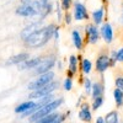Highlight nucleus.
<instances>
[{"instance_id": "nucleus-1", "label": "nucleus", "mask_w": 123, "mask_h": 123, "mask_svg": "<svg viewBox=\"0 0 123 123\" xmlns=\"http://www.w3.org/2000/svg\"><path fill=\"white\" fill-rule=\"evenodd\" d=\"M57 26H58L57 22H49V24L43 25L35 33L31 35L26 41H24L22 42L24 47L27 49H42V48H44L53 39V33H54V30Z\"/></svg>"}, {"instance_id": "nucleus-4", "label": "nucleus", "mask_w": 123, "mask_h": 123, "mask_svg": "<svg viewBox=\"0 0 123 123\" xmlns=\"http://www.w3.org/2000/svg\"><path fill=\"white\" fill-rule=\"evenodd\" d=\"M53 80H55V71L54 70H50V71H48V73H44V74H41L38 76H35L26 85V89L28 91H33V90H37L39 87L46 86L47 84L52 83Z\"/></svg>"}, {"instance_id": "nucleus-38", "label": "nucleus", "mask_w": 123, "mask_h": 123, "mask_svg": "<svg viewBox=\"0 0 123 123\" xmlns=\"http://www.w3.org/2000/svg\"><path fill=\"white\" fill-rule=\"evenodd\" d=\"M122 123H123V122H122Z\"/></svg>"}, {"instance_id": "nucleus-3", "label": "nucleus", "mask_w": 123, "mask_h": 123, "mask_svg": "<svg viewBox=\"0 0 123 123\" xmlns=\"http://www.w3.org/2000/svg\"><path fill=\"white\" fill-rule=\"evenodd\" d=\"M57 54L55 53H49V54H44L42 62L38 64L37 68H35L32 71H31V75L32 76H38L41 74L48 73V71L53 70L57 65Z\"/></svg>"}, {"instance_id": "nucleus-28", "label": "nucleus", "mask_w": 123, "mask_h": 123, "mask_svg": "<svg viewBox=\"0 0 123 123\" xmlns=\"http://www.w3.org/2000/svg\"><path fill=\"white\" fill-rule=\"evenodd\" d=\"M74 22V17H73V14H71V11H65L64 14V18H63V25L69 27L71 26V24Z\"/></svg>"}, {"instance_id": "nucleus-18", "label": "nucleus", "mask_w": 123, "mask_h": 123, "mask_svg": "<svg viewBox=\"0 0 123 123\" xmlns=\"http://www.w3.org/2000/svg\"><path fill=\"white\" fill-rule=\"evenodd\" d=\"M35 106H36V100H27V101H24V102H21L20 105H17L15 108H14V112L16 115H24V113H26L27 111H31L32 108H35Z\"/></svg>"}, {"instance_id": "nucleus-29", "label": "nucleus", "mask_w": 123, "mask_h": 123, "mask_svg": "<svg viewBox=\"0 0 123 123\" xmlns=\"http://www.w3.org/2000/svg\"><path fill=\"white\" fill-rule=\"evenodd\" d=\"M110 63H111V68H115L116 64L118 63V60H117V49H111L110 52Z\"/></svg>"}, {"instance_id": "nucleus-30", "label": "nucleus", "mask_w": 123, "mask_h": 123, "mask_svg": "<svg viewBox=\"0 0 123 123\" xmlns=\"http://www.w3.org/2000/svg\"><path fill=\"white\" fill-rule=\"evenodd\" d=\"M59 3H60V5H62L64 11H70L71 7H73L74 0H59Z\"/></svg>"}, {"instance_id": "nucleus-19", "label": "nucleus", "mask_w": 123, "mask_h": 123, "mask_svg": "<svg viewBox=\"0 0 123 123\" xmlns=\"http://www.w3.org/2000/svg\"><path fill=\"white\" fill-rule=\"evenodd\" d=\"M79 69H80V73L83 74V75H86V76H89V75L92 73V70H94L95 68H94V63L91 62V59L83 57V58L80 59Z\"/></svg>"}, {"instance_id": "nucleus-35", "label": "nucleus", "mask_w": 123, "mask_h": 123, "mask_svg": "<svg viewBox=\"0 0 123 123\" xmlns=\"http://www.w3.org/2000/svg\"><path fill=\"white\" fill-rule=\"evenodd\" d=\"M67 116H68V113H60L59 118H58L55 122H53V123H63V122L67 119Z\"/></svg>"}, {"instance_id": "nucleus-7", "label": "nucleus", "mask_w": 123, "mask_h": 123, "mask_svg": "<svg viewBox=\"0 0 123 123\" xmlns=\"http://www.w3.org/2000/svg\"><path fill=\"white\" fill-rule=\"evenodd\" d=\"M74 21L76 22H89L90 21V11L87 6L81 0H74L73 7H71Z\"/></svg>"}, {"instance_id": "nucleus-22", "label": "nucleus", "mask_w": 123, "mask_h": 123, "mask_svg": "<svg viewBox=\"0 0 123 123\" xmlns=\"http://www.w3.org/2000/svg\"><path fill=\"white\" fill-rule=\"evenodd\" d=\"M59 116H60V113H58V112H53V113L47 115V116H44L42 118H39L35 123H53V122H55L59 118Z\"/></svg>"}, {"instance_id": "nucleus-5", "label": "nucleus", "mask_w": 123, "mask_h": 123, "mask_svg": "<svg viewBox=\"0 0 123 123\" xmlns=\"http://www.w3.org/2000/svg\"><path fill=\"white\" fill-rule=\"evenodd\" d=\"M84 38L85 44L87 46H95L100 42L101 35H100V26L95 25L94 22H86L84 26Z\"/></svg>"}, {"instance_id": "nucleus-8", "label": "nucleus", "mask_w": 123, "mask_h": 123, "mask_svg": "<svg viewBox=\"0 0 123 123\" xmlns=\"http://www.w3.org/2000/svg\"><path fill=\"white\" fill-rule=\"evenodd\" d=\"M15 15L24 18H36L38 17V12L33 5V3H20L15 7Z\"/></svg>"}, {"instance_id": "nucleus-27", "label": "nucleus", "mask_w": 123, "mask_h": 123, "mask_svg": "<svg viewBox=\"0 0 123 123\" xmlns=\"http://www.w3.org/2000/svg\"><path fill=\"white\" fill-rule=\"evenodd\" d=\"M62 86H63L64 91H71L73 90V86H74V80L73 78H69V76H65L64 80L62 81Z\"/></svg>"}, {"instance_id": "nucleus-9", "label": "nucleus", "mask_w": 123, "mask_h": 123, "mask_svg": "<svg viewBox=\"0 0 123 123\" xmlns=\"http://www.w3.org/2000/svg\"><path fill=\"white\" fill-rule=\"evenodd\" d=\"M94 68H95V71H96L97 74H100V75H104L106 71L111 68L108 52L102 50L101 53H98V55L96 57L95 63H94Z\"/></svg>"}, {"instance_id": "nucleus-34", "label": "nucleus", "mask_w": 123, "mask_h": 123, "mask_svg": "<svg viewBox=\"0 0 123 123\" xmlns=\"http://www.w3.org/2000/svg\"><path fill=\"white\" fill-rule=\"evenodd\" d=\"M55 67H57V69H58L59 71H63V70H64V63H63V60H62V59H58Z\"/></svg>"}, {"instance_id": "nucleus-15", "label": "nucleus", "mask_w": 123, "mask_h": 123, "mask_svg": "<svg viewBox=\"0 0 123 123\" xmlns=\"http://www.w3.org/2000/svg\"><path fill=\"white\" fill-rule=\"evenodd\" d=\"M70 41H71V44L73 47L78 50V52H81L85 47V38L84 35L80 32L78 28H73L70 32Z\"/></svg>"}, {"instance_id": "nucleus-10", "label": "nucleus", "mask_w": 123, "mask_h": 123, "mask_svg": "<svg viewBox=\"0 0 123 123\" xmlns=\"http://www.w3.org/2000/svg\"><path fill=\"white\" fill-rule=\"evenodd\" d=\"M44 25V21H41V20H33V21H31L30 24H27L22 30L21 32H20V39H21V42L26 41L32 33H35L37 30H39Z\"/></svg>"}, {"instance_id": "nucleus-14", "label": "nucleus", "mask_w": 123, "mask_h": 123, "mask_svg": "<svg viewBox=\"0 0 123 123\" xmlns=\"http://www.w3.org/2000/svg\"><path fill=\"white\" fill-rule=\"evenodd\" d=\"M42 59H43V55H31L27 60H25L24 63H21V64H18L16 68H17V70L18 71H32L35 68H37L38 67V64L42 62Z\"/></svg>"}, {"instance_id": "nucleus-31", "label": "nucleus", "mask_w": 123, "mask_h": 123, "mask_svg": "<svg viewBox=\"0 0 123 123\" xmlns=\"http://www.w3.org/2000/svg\"><path fill=\"white\" fill-rule=\"evenodd\" d=\"M59 41H60V25H58L54 30V33H53V42L57 44L59 43Z\"/></svg>"}, {"instance_id": "nucleus-26", "label": "nucleus", "mask_w": 123, "mask_h": 123, "mask_svg": "<svg viewBox=\"0 0 123 123\" xmlns=\"http://www.w3.org/2000/svg\"><path fill=\"white\" fill-rule=\"evenodd\" d=\"M92 85H94V81H92L89 76H85L83 80V87L86 95H91V91H92Z\"/></svg>"}, {"instance_id": "nucleus-16", "label": "nucleus", "mask_w": 123, "mask_h": 123, "mask_svg": "<svg viewBox=\"0 0 123 123\" xmlns=\"http://www.w3.org/2000/svg\"><path fill=\"white\" fill-rule=\"evenodd\" d=\"M30 57H31L30 50H24V52L12 54V55H10V57L5 60V65H6V67L16 65V67H17L18 64H21V63H24L25 60H27Z\"/></svg>"}, {"instance_id": "nucleus-20", "label": "nucleus", "mask_w": 123, "mask_h": 123, "mask_svg": "<svg viewBox=\"0 0 123 123\" xmlns=\"http://www.w3.org/2000/svg\"><path fill=\"white\" fill-rule=\"evenodd\" d=\"M105 80L102 78L101 80L94 81V85H92V91H91V98H95L98 96H104L105 95Z\"/></svg>"}, {"instance_id": "nucleus-36", "label": "nucleus", "mask_w": 123, "mask_h": 123, "mask_svg": "<svg viewBox=\"0 0 123 123\" xmlns=\"http://www.w3.org/2000/svg\"><path fill=\"white\" fill-rule=\"evenodd\" d=\"M95 123H106V119H105V117L98 116V117H96V119H95Z\"/></svg>"}, {"instance_id": "nucleus-6", "label": "nucleus", "mask_w": 123, "mask_h": 123, "mask_svg": "<svg viewBox=\"0 0 123 123\" xmlns=\"http://www.w3.org/2000/svg\"><path fill=\"white\" fill-rule=\"evenodd\" d=\"M60 81L59 80H53L52 83H49L47 84L46 86L43 87H39L37 90H33V91H30V94H28V98L30 100H38L41 97H44V96H48V95H52L54 94V92L59 89L60 86Z\"/></svg>"}, {"instance_id": "nucleus-13", "label": "nucleus", "mask_w": 123, "mask_h": 123, "mask_svg": "<svg viewBox=\"0 0 123 123\" xmlns=\"http://www.w3.org/2000/svg\"><path fill=\"white\" fill-rule=\"evenodd\" d=\"M100 35H101V39L104 41L106 44H111L115 39V30L113 26L111 25V22L105 21L100 26Z\"/></svg>"}, {"instance_id": "nucleus-2", "label": "nucleus", "mask_w": 123, "mask_h": 123, "mask_svg": "<svg viewBox=\"0 0 123 123\" xmlns=\"http://www.w3.org/2000/svg\"><path fill=\"white\" fill-rule=\"evenodd\" d=\"M64 104V98L63 97H55L54 100H52L49 102V104L44 105L42 108H39L37 112H35V113L32 116H30L28 117V122L30 123H35L37 122L39 118H42L47 115H50V113H53V112H57V110Z\"/></svg>"}, {"instance_id": "nucleus-37", "label": "nucleus", "mask_w": 123, "mask_h": 123, "mask_svg": "<svg viewBox=\"0 0 123 123\" xmlns=\"http://www.w3.org/2000/svg\"><path fill=\"white\" fill-rule=\"evenodd\" d=\"M122 14H123V7H122Z\"/></svg>"}, {"instance_id": "nucleus-11", "label": "nucleus", "mask_w": 123, "mask_h": 123, "mask_svg": "<svg viewBox=\"0 0 123 123\" xmlns=\"http://www.w3.org/2000/svg\"><path fill=\"white\" fill-rule=\"evenodd\" d=\"M106 6L105 4H101L100 6L92 9L90 11V21L94 22L97 26H101L106 21Z\"/></svg>"}, {"instance_id": "nucleus-25", "label": "nucleus", "mask_w": 123, "mask_h": 123, "mask_svg": "<svg viewBox=\"0 0 123 123\" xmlns=\"http://www.w3.org/2000/svg\"><path fill=\"white\" fill-rule=\"evenodd\" d=\"M105 102V97L104 96H98V97H95V98H91V110L92 111H97L98 108H101V106L104 105Z\"/></svg>"}, {"instance_id": "nucleus-24", "label": "nucleus", "mask_w": 123, "mask_h": 123, "mask_svg": "<svg viewBox=\"0 0 123 123\" xmlns=\"http://www.w3.org/2000/svg\"><path fill=\"white\" fill-rule=\"evenodd\" d=\"M113 100H115V104L117 107L123 106V90L117 89V87L113 90Z\"/></svg>"}, {"instance_id": "nucleus-32", "label": "nucleus", "mask_w": 123, "mask_h": 123, "mask_svg": "<svg viewBox=\"0 0 123 123\" xmlns=\"http://www.w3.org/2000/svg\"><path fill=\"white\" fill-rule=\"evenodd\" d=\"M115 86L117 89L123 90V75H117L115 79Z\"/></svg>"}, {"instance_id": "nucleus-23", "label": "nucleus", "mask_w": 123, "mask_h": 123, "mask_svg": "<svg viewBox=\"0 0 123 123\" xmlns=\"http://www.w3.org/2000/svg\"><path fill=\"white\" fill-rule=\"evenodd\" d=\"M106 123H119V113L118 111L113 110V111H110L105 116Z\"/></svg>"}, {"instance_id": "nucleus-33", "label": "nucleus", "mask_w": 123, "mask_h": 123, "mask_svg": "<svg viewBox=\"0 0 123 123\" xmlns=\"http://www.w3.org/2000/svg\"><path fill=\"white\" fill-rule=\"evenodd\" d=\"M117 60H118V63L123 64V47L117 49Z\"/></svg>"}, {"instance_id": "nucleus-21", "label": "nucleus", "mask_w": 123, "mask_h": 123, "mask_svg": "<svg viewBox=\"0 0 123 123\" xmlns=\"http://www.w3.org/2000/svg\"><path fill=\"white\" fill-rule=\"evenodd\" d=\"M54 14H55V20H57V24L60 25L63 24V18H64V14L65 11L63 10V7H62L59 0H57V1H54Z\"/></svg>"}, {"instance_id": "nucleus-12", "label": "nucleus", "mask_w": 123, "mask_h": 123, "mask_svg": "<svg viewBox=\"0 0 123 123\" xmlns=\"http://www.w3.org/2000/svg\"><path fill=\"white\" fill-rule=\"evenodd\" d=\"M83 58L81 54L76 55V54H70L68 57V65H67V76L69 78H75V75L78 74L79 69V64H80V59Z\"/></svg>"}, {"instance_id": "nucleus-17", "label": "nucleus", "mask_w": 123, "mask_h": 123, "mask_svg": "<svg viewBox=\"0 0 123 123\" xmlns=\"http://www.w3.org/2000/svg\"><path fill=\"white\" fill-rule=\"evenodd\" d=\"M79 112H78V117L79 119H81L83 122L90 123L92 121V110H91V105H89V102H83L80 104L79 107Z\"/></svg>"}]
</instances>
